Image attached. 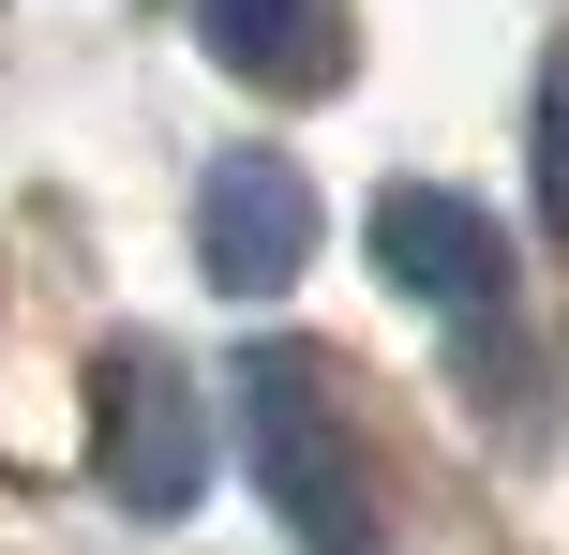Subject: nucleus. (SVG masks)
<instances>
[{
	"label": "nucleus",
	"instance_id": "f03ea898",
	"mask_svg": "<svg viewBox=\"0 0 569 555\" xmlns=\"http://www.w3.org/2000/svg\"><path fill=\"white\" fill-rule=\"evenodd\" d=\"M90 480L136 526H180L210 496V420H196V376L166 346H106L90 360Z\"/></svg>",
	"mask_w": 569,
	"mask_h": 555
},
{
	"label": "nucleus",
	"instance_id": "f257e3e1",
	"mask_svg": "<svg viewBox=\"0 0 569 555\" xmlns=\"http://www.w3.org/2000/svg\"><path fill=\"white\" fill-rule=\"evenodd\" d=\"M226 420H240V466H256L270 526L300 541V555H375L360 450H345V420H330V376H315V360L284 346V330H256V346H240V376H226Z\"/></svg>",
	"mask_w": 569,
	"mask_h": 555
},
{
	"label": "nucleus",
	"instance_id": "20e7f679",
	"mask_svg": "<svg viewBox=\"0 0 569 555\" xmlns=\"http://www.w3.org/2000/svg\"><path fill=\"white\" fill-rule=\"evenodd\" d=\"M375 270H390L405 300H435V316H495V300H510V240H495V210L450 196V180H390V196H375Z\"/></svg>",
	"mask_w": 569,
	"mask_h": 555
},
{
	"label": "nucleus",
	"instance_id": "423d86ee",
	"mask_svg": "<svg viewBox=\"0 0 569 555\" xmlns=\"http://www.w3.org/2000/svg\"><path fill=\"white\" fill-rule=\"evenodd\" d=\"M540 210L569 226V30L540 46Z\"/></svg>",
	"mask_w": 569,
	"mask_h": 555
},
{
	"label": "nucleus",
	"instance_id": "7ed1b4c3",
	"mask_svg": "<svg viewBox=\"0 0 569 555\" xmlns=\"http://www.w3.org/2000/svg\"><path fill=\"white\" fill-rule=\"evenodd\" d=\"M196 270L226 300H284L315 270V180L284 166V150H226V166L196 180Z\"/></svg>",
	"mask_w": 569,
	"mask_h": 555
},
{
	"label": "nucleus",
	"instance_id": "39448f33",
	"mask_svg": "<svg viewBox=\"0 0 569 555\" xmlns=\"http://www.w3.org/2000/svg\"><path fill=\"white\" fill-rule=\"evenodd\" d=\"M196 46L256 90H330L345 76V0H196Z\"/></svg>",
	"mask_w": 569,
	"mask_h": 555
}]
</instances>
